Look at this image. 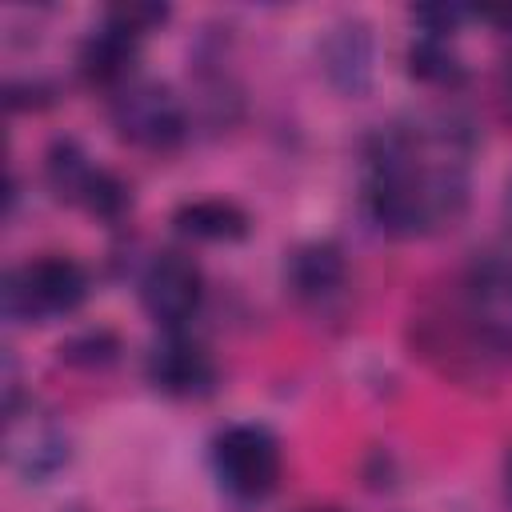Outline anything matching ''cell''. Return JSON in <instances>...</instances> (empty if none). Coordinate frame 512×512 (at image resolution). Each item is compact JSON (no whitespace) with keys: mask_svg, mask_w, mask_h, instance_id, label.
Returning <instances> with one entry per match:
<instances>
[{"mask_svg":"<svg viewBox=\"0 0 512 512\" xmlns=\"http://www.w3.org/2000/svg\"><path fill=\"white\" fill-rule=\"evenodd\" d=\"M44 184L52 188L56 200H64L104 224H120L132 212V184L120 172L96 164L72 136H60L48 144Z\"/></svg>","mask_w":512,"mask_h":512,"instance_id":"obj_5","label":"cell"},{"mask_svg":"<svg viewBox=\"0 0 512 512\" xmlns=\"http://www.w3.org/2000/svg\"><path fill=\"white\" fill-rule=\"evenodd\" d=\"M4 456L16 476H24L28 484H44L68 464L72 440L48 408H40L36 400H12L4 404Z\"/></svg>","mask_w":512,"mask_h":512,"instance_id":"obj_8","label":"cell"},{"mask_svg":"<svg viewBox=\"0 0 512 512\" xmlns=\"http://www.w3.org/2000/svg\"><path fill=\"white\" fill-rule=\"evenodd\" d=\"M172 228L176 236L196 244H236L252 232V216L228 196H200V200H184L172 212Z\"/></svg>","mask_w":512,"mask_h":512,"instance_id":"obj_13","label":"cell"},{"mask_svg":"<svg viewBox=\"0 0 512 512\" xmlns=\"http://www.w3.org/2000/svg\"><path fill=\"white\" fill-rule=\"evenodd\" d=\"M284 280L300 308L332 316L348 296V256L336 240H308L288 252Z\"/></svg>","mask_w":512,"mask_h":512,"instance_id":"obj_11","label":"cell"},{"mask_svg":"<svg viewBox=\"0 0 512 512\" xmlns=\"http://www.w3.org/2000/svg\"><path fill=\"white\" fill-rule=\"evenodd\" d=\"M212 476L236 500H264L284 476V448L268 424L236 420L212 436Z\"/></svg>","mask_w":512,"mask_h":512,"instance_id":"obj_6","label":"cell"},{"mask_svg":"<svg viewBox=\"0 0 512 512\" xmlns=\"http://www.w3.org/2000/svg\"><path fill=\"white\" fill-rule=\"evenodd\" d=\"M508 208H512V188H508Z\"/></svg>","mask_w":512,"mask_h":512,"instance_id":"obj_19","label":"cell"},{"mask_svg":"<svg viewBox=\"0 0 512 512\" xmlns=\"http://www.w3.org/2000/svg\"><path fill=\"white\" fill-rule=\"evenodd\" d=\"M500 96H504V108L512 116V44H508V52L500 60Z\"/></svg>","mask_w":512,"mask_h":512,"instance_id":"obj_16","label":"cell"},{"mask_svg":"<svg viewBox=\"0 0 512 512\" xmlns=\"http://www.w3.org/2000/svg\"><path fill=\"white\" fill-rule=\"evenodd\" d=\"M140 308L160 332H180L204 304V272L184 248H160L140 272Z\"/></svg>","mask_w":512,"mask_h":512,"instance_id":"obj_9","label":"cell"},{"mask_svg":"<svg viewBox=\"0 0 512 512\" xmlns=\"http://www.w3.org/2000/svg\"><path fill=\"white\" fill-rule=\"evenodd\" d=\"M108 116L116 136L140 152H176L188 136V108L164 80H128L108 96Z\"/></svg>","mask_w":512,"mask_h":512,"instance_id":"obj_7","label":"cell"},{"mask_svg":"<svg viewBox=\"0 0 512 512\" xmlns=\"http://www.w3.org/2000/svg\"><path fill=\"white\" fill-rule=\"evenodd\" d=\"M92 276L76 256L40 252L4 272L0 304L12 324H52L84 308Z\"/></svg>","mask_w":512,"mask_h":512,"instance_id":"obj_3","label":"cell"},{"mask_svg":"<svg viewBox=\"0 0 512 512\" xmlns=\"http://www.w3.org/2000/svg\"><path fill=\"white\" fill-rule=\"evenodd\" d=\"M500 480H504V500H508V508H512V448L504 452V472H500Z\"/></svg>","mask_w":512,"mask_h":512,"instance_id":"obj_17","label":"cell"},{"mask_svg":"<svg viewBox=\"0 0 512 512\" xmlns=\"http://www.w3.org/2000/svg\"><path fill=\"white\" fill-rule=\"evenodd\" d=\"M308 512H336V508H308Z\"/></svg>","mask_w":512,"mask_h":512,"instance_id":"obj_18","label":"cell"},{"mask_svg":"<svg viewBox=\"0 0 512 512\" xmlns=\"http://www.w3.org/2000/svg\"><path fill=\"white\" fill-rule=\"evenodd\" d=\"M408 76L428 84V88H460L468 80V64L456 52V32H432V28H416L404 52Z\"/></svg>","mask_w":512,"mask_h":512,"instance_id":"obj_14","label":"cell"},{"mask_svg":"<svg viewBox=\"0 0 512 512\" xmlns=\"http://www.w3.org/2000/svg\"><path fill=\"white\" fill-rule=\"evenodd\" d=\"M420 348L448 376L484 380L512 368V252L468 256L448 296L420 312Z\"/></svg>","mask_w":512,"mask_h":512,"instance_id":"obj_2","label":"cell"},{"mask_svg":"<svg viewBox=\"0 0 512 512\" xmlns=\"http://www.w3.org/2000/svg\"><path fill=\"white\" fill-rule=\"evenodd\" d=\"M144 380L160 396H172V400H204L220 384V364L208 352V344H200L184 328L180 332H160V340L144 356Z\"/></svg>","mask_w":512,"mask_h":512,"instance_id":"obj_10","label":"cell"},{"mask_svg":"<svg viewBox=\"0 0 512 512\" xmlns=\"http://www.w3.org/2000/svg\"><path fill=\"white\" fill-rule=\"evenodd\" d=\"M56 352H60V364H72V368L92 372V368H108V364H116V356H120V340H116V332H108V328H84V332L68 336Z\"/></svg>","mask_w":512,"mask_h":512,"instance_id":"obj_15","label":"cell"},{"mask_svg":"<svg viewBox=\"0 0 512 512\" xmlns=\"http://www.w3.org/2000/svg\"><path fill=\"white\" fill-rule=\"evenodd\" d=\"M476 132L460 112H412L368 132L360 148V208L392 240L456 228L472 200Z\"/></svg>","mask_w":512,"mask_h":512,"instance_id":"obj_1","label":"cell"},{"mask_svg":"<svg viewBox=\"0 0 512 512\" xmlns=\"http://www.w3.org/2000/svg\"><path fill=\"white\" fill-rule=\"evenodd\" d=\"M172 12L164 4H116L100 16V24L80 40L76 48V72L88 88L112 96L128 80H136L140 44L168 20Z\"/></svg>","mask_w":512,"mask_h":512,"instance_id":"obj_4","label":"cell"},{"mask_svg":"<svg viewBox=\"0 0 512 512\" xmlns=\"http://www.w3.org/2000/svg\"><path fill=\"white\" fill-rule=\"evenodd\" d=\"M324 76L344 96H364L376 76V36L364 20H340L320 44Z\"/></svg>","mask_w":512,"mask_h":512,"instance_id":"obj_12","label":"cell"}]
</instances>
